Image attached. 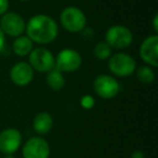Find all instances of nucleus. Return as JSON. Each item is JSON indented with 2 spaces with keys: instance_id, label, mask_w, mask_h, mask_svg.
Returning a JSON list of instances; mask_svg holds the SVG:
<instances>
[{
  "instance_id": "4",
  "label": "nucleus",
  "mask_w": 158,
  "mask_h": 158,
  "mask_svg": "<svg viewBox=\"0 0 158 158\" xmlns=\"http://www.w3.org/2000/svg\"><path fill=\"white\" fill-rule=\"evenodd\" d=\"M108 68L115 76L127 77L134 73L136 64L133 57L127 53H116L110 56Z\"/></svg>"
},
{
  "instance_id": "2",
  "label": "nucleus",
  "mask_w": 158,
  "mask_h": 158,
  "mask_svg": "<svg viewBox=\"0 0 158 158\" xmlns=\"http://www.w3.org/2000/svg\"><path fill=\"white\" fill-rule=\"evenodd\" d=\"M60 22L66 31L70 33H79L86 27L87 19L82 10L77 7H67L62 10Z\"/></svg>"
},
{
  "instance_id": "20",
  "label": "nucleus",
  "mask_w": 158,
  "mask_h": 158,
  "mask_svg": "<svg viewBox=\"0 0 158 158\" xmlns=\"http://www.w3.org/2000/svg\"><path fill=\"white\" fill-rule=\"evenodd\" d=\"M9 9V0H0V16L7 13Z\"/></svg>"
},
{
  "instance_id": "16",
  "label": "nucleus",
  "mask_w": 158,
  "mask_h": 158,
  "mask_svg": "<svg viewBox=\"0 0 158 158\" xmlns=\"http://www.w3.org/2000/svg\"><path fill=\"white\" fill-rule=\"evenodd\" d=\"M136 77L142 84H152L155 80V73L149 66H141L136 70Z\"/></svg>"
},
{
  "instance_id": "22",
  "label": "nucleus",
  "mask_w": 158,
  "mask_h": 158,
  "mask_svg": "<svg viewBox=\"0 0 158 158\" xmlns=\"http://www.w3.org/2000/svg\"><path fill=\"white\" fill-rule=\"evenodd\" d=\"M131 158H145V155L143 152L141 151H135L131 154Z\"/></svg>"
},
{
  "instance_id": "24",
  "label": "nucleus",
  "mask_w": 158,
  "mask_h": 158,
  "mask_svg": "<svg viewBox=\"0 0 158 158\" xmlns=\"http://www.w3.org/2000/svg\"><path fill=\"white\" fill-rule=\"evenodd\" d=\"M3 158H14V157H13V155H5Z\"/></svg>"
},
{
  "instance_id": "1",
  "label": "nucleus",
  "mask_w": 158,
  "mask_h": 158,
  "mask_svg": "<svg viewBox=\"0 0 158 158\" xmlns=\"http://www.w3.org/2000/svg\"><path fill=\"white\" fill-rule=\"evenodd\" d=\"M27 37L33 42L40 44H50L56 38L59 27L51 16L46 14L34 15L25 27Z\"/></svg>"
},
{
  "instance_id": "21",
  "label": "nucleus",
  "mask_w": 158,
  "mask_h": 158,
  "mask_svg": "<svg viewBox=\"0 0 158 158\" xmlns=\"http://www.w3.org/2000/svg\"><path fill=\"white\" fill-rule=\"evenodd\" d=\"M5 46H6V35L2 31V29L0 28V53L3 51Z\"/></svg>"
},
{
  "instance_id": "23",
  "label": "nucleus",
  "mask_w": 158,
  "mask_h": 158,
  "mask_svg": "<svg viewBox=\"0 0 158 158\" xmlns=\"http://www.w3.org/2000/svg\"><path fill=\"white\" fill-rule=\"evenodd\" d=\"M153 28L155 31H158V14H155L153 19Z\"/></svg>"
},
{
  "instance_id": "17",
  "label": "nucleus",
  "mask_w": 158,
  "mask_h": 158,
  "mask_svg": "<svg viewBox=\"0 0 158 158\" xmlns=\"http://www.w3.org/2000/svg\"><path fill=\"white\" fill-rule=\"evenodd\" d=\"M93 54L97 59L104 61V60L110 59V56L112 55V48L105 41L100 42L93 49Z\"/></svg>"
},
{
  "instance_id": "10",
  "label": "nucleus",
  "mask_w": 158,
  "mask_h": 158,
  "mask_svg": "<svg viewBox=\"0 0 158 158\" xmlns=\"http://www.w3.org/2000/svg\"><path fill=\"white\" fill-rule=\"evenodd\" d=\"M24 158H49L50 146L42 138H31L24 144L22 149Z\"/></svg>"
},
{
  "instance_id": "8",
  "label": "nucleus",
  "mask_w": 158,
  "mask_h": 158,
  "mask_svg": "<svg viewBox=\"0 0 158 158\" xmlns=\"http://www.w3.org/2000/svg\"><path fill=\"white\" fill-rule=\"evenodd\" d=\"M25 21L20 14L15 12H8L5 13L0 20V28L2 29L5 35L11 37H19L25 31Z\"/></svg>"
},
{
  "instance_id": "9",
  "label": "nucleus",
  "mask_w": 158,
  "mask_h": 158,
  "mask_svg": "<svg viewBox=\"0 0 158 158\" xmlns=\"http://www.w3.org/2000/svg\"><path fill=\"white\" fill-rule=\"evenodd\" d=\"M22 144V134L15 128H7L0 132V153L13 155Z\"/></svg>"
},
{
  "instance_id": "14",
  "label": "nucleus",
  "mask_w": 158,
  "mask_h": 158,
  "mask_svg": "<svg viewBox=\"0 0 158 158\" xmlns=\"http://www.w3.org/2000/svg\"><path fill=\"white\" fill-rule=\"evenodd\" d=\"M33 41L29 39L27 36H19L16 39L14 40L13 46V52L15 53L18 56H26L33 50Z\"/></svg>"
},
{
  "instance_id": "18",
  "label": "nucleus",
  "mask_w": 158,
  "mask_h": 158,
  "mask_svg": "<svg viewBox=\"0 0 158 158\" xmlns=\"http://www.w3.org/2000/svg\"><path fill=\"white\" fill-rule=\"evenodd\" d=\"M95 101L91 95H84V97L80 99V105L85 110H91V108L94 106Z\"/></svg>"
},
{
  "instance_id": "5",
  "label": "nucleus",
  "mask_w": 158,
  "mask_h": 158,
  "mask_svg": "<svg viewBox=\"0 0 158 158\" xmlns=\"http://www.w3.org/2000/svg\"><path fill=\"white\" fill-rule=\"evenodd\" d=\"M29 65L34 70L39 73H48L55 67V59L51 51L46 48L33 49L29 53Z\"/></svg>"
},
{
  "instance_id": "3",
  "label": "nucleus",
  "mask_w": 158,
  "mask_h": 158,
  "mask_svg": "<svg viewBox=\"0 0 158 158\" xmlns=\"http://www.w3.org/2000/svg\"><path fill=\"white\" fill-rule=\"evenodd\" d=\"M133 41V35L128 27L123 25H114L105 34V42L115 49L128 48Z\"/></svg>"
},
{
  "instance_id": "15",
  "label": "nucleus",
  "mask_w": 158,
  "mask_h": 158,
  "mask_svg": "<svg viewBox=\"0 0 158 158\" xmlns=\"http://www.w3.org/2000/svg\"><path fill=\"white\" fill-rule=\"evenodd\" d=\"M47 85L52 90L59 91L64 88L65 86V79H64L62 72L57 70L56 68H53L52 70L48 72L47 75Z\"/></svg>"
},
{
  "instance_id": "6",
  "label": "nucleus",
  "mask_w": 158,
  "mask_h": 158,
  "mask_svg": "<svg viewBox=\"0 0 158 158\" xmlns=\"http://www.w3.org/2000/svg\"><path fill=\"white\" fill-rule=\"evenodd\" d=\"M93 89L98 97L101 99L110 100L118 94L120 86L114 77L108 75H99L93 81Z\"/></svg>"
},
{
  "instance_id": "13",
  "label": "nucleus",
  "mask_w": 158,
  "mask_h": 158,
  "mask_svg": "<svg viewBox=\"0 0 158 158\" xmlns=\"http://www.w3.org/2000/svg\"><path fill=\"white\" fill-rule=\"evenodd\" d=\"M53 127V118L49 113L41 112L37 114L34 118L33 128L36 133L47 134L51 131Z\"/></svg>"
},
{
  "instance_id": "25",
  "label": "nucleus",
  "mask_w": 158,
  "mask_h": 158,
  "mask_svg": "<svg viewBox=\"0 0 158 158\" xmlns=\"http://www.w3.org/2000/svg\"><path fill=\"white\" fill-rule=\"evenodd\" d=\"M21 1H28V0H21Z\"/></svg>"
},
{
  "instance_id": "7",
  "label": "nucleus",
  "mask_w": 158,
  "mask_h": 158,
  "mask_svg": "<svg viewBox=\"0 0 158 158\" xmlns=\"http://www.w3.org/2000/svg\"><path fill=\"white\" fill-rule=\"evenodd\" d=\"M81 55L74 49H63L55 57V67L60 72L70 73L77 70L81 65Z\"/></svg>"
},
{
  "instance_id": "12",
  "label": "nucleus",
  "mask_w": 158,
  "mask_h": 158,
  "mask_svg": "<svg viewBox=\"0 0 158 158\" xmlns=\"http://www.w3.org/2000/svg\"><path fill=\"white\" fill-rule=\"evenodd\" d=\"M10 78L14 85L19 87H25L33 80L34 69L26 62H19L10 69Z\"/></svg>"
},
{
  "instance_id": "19",
  "label": "nucleus",
  "mask_w": 158,
  "mask_h": 158,
  "mask_svg": "<svg viewBox=\"0 0 158 158\" xmlns=\"http://www.w3.org/2000/svg\"><path fill=\"white\" fill-rule=\"evenodd\" d=\"M82 37L85 39H92L93 36H94V33H93V29L90 28V27H85L84 29L81 31Z\"/></svg>"
},
{
  "instance_id": "11",
  "label": "nucleus",
  "mask_w": 158,
  "mask_h": 158,
  "mask_svg": "<svg viewBox=\"0 0 158 158\" xmlns=\"http://www.w3.org/2000/svg\"><path fill=\"white\" fill-rule=\"evenodd\" d=\"M140 56L149 66H158V36L153 35L145 38L140 47Z\"/></svg>"
}]
</instances>
